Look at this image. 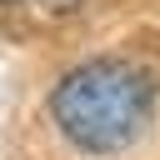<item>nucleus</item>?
Returning a JSON list of instances; mask_svg holds the SVG:
<instances>
[{"instance_id":"nucleus-1","label":"nucleus","mask_w":160,"mask_h":160,"mask_svg":"<svg viewBox=\"0 0 160 160\" xmlns=\"http://www.w3.org/2000/svg\"><path fill=\"white\" fill-rule=\"evenodd\" d=\"M155 115V75L120 55L70 65L50 90V120L80 155L130 150Z\"/></svg>"},{"instance_id":"nucleus-2","label":"nucleus","mask_w":160,"mask_h":160,"mask_svg":"<svg viewBox=\"0 0 160 160\" xmlns=\"http://www.w3.org/2000/svg\"><path fill=\"white\" fill-rule=\"evenodd\" d=\"M25 5H35V10H45V15H70V10H80L85 0H25Z\"/></svg>"},{"instance_id":"nucleus-3","label":"nucleus","mask_w":160,"mask_h":160,"mask_svg":"<svg viewBox=\"0 0 160 160\" xmlns=\"http://www.w3.org/2000/svg\"><path fill=\"white\" fill-rule=\"evenodd\" d=\"M0 5H10V0H0Z\"/></svg>"}]
</instances>
